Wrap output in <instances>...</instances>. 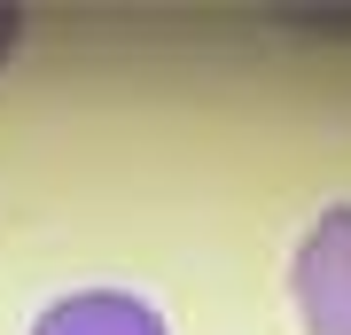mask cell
Listing matches in <instances>:
<instances>
[{"label":"cell","mask_w":351,"mask_h":335,"mask_svg":"<svg viewBox=\"0 0 351 335\" xmlns=\"http://www.w3.org/2000/svg\"><path fill=\"white\" fill-rule=\"evenodd\" d=\"M289 297L313 335H351V203L304 234L297 265H289Z\"/></svg>","instance_id":"1"},{"label":"cell","mask_w":351,"mask_h":335,"mask_svg":"<svg viewBox=\"0 0 351 335\" xmlns=\"http://www.w3.org/2000/svg\"><path fill=\"white\" fill-rule=\"evenodd\" d=\"M32 335H172L164 312L133 288H78V297H55L32 320Z\"/></svg>","instance_id":"2"},{"label":"cell","mask_w":351,"mask_h":335,"mask_svg":"<svg viewBox=\"0 0 351 335\" xmlns=\"http://www.w3.org/2000/svg\"><path fill=\"white\" fill-rule=\"evenodd\" d=\"M16 39H24V16H16V8H0V62L16 55Z\"/></svg>","instance_id":"3"}]
</instances>
